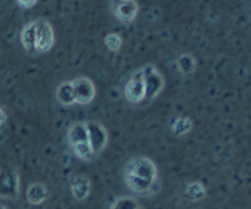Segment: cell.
Returning <instances> with one entry per match:
<instances>
[{
  "label": "cell",
  "mask_w": 251,
  "mask_h": 209,
  "mask_svg": "<svg viewBox=\"0 0 251 209\" xmlns=\"http://www.w3.org/2000/svg\"><path fill=\"white\" fill-rule=\"evenodd\" d=\"M124 179L126 186L136 193L153 192L157 183V167L149 157H134L125 166Z\"/></svg>",
  "instance_id": "6da1fadb"
},
{
  "label": "cell",
  "mask_w": 251,
  "mask_h": 209,
  "mask_svg": "<svg viewBox=\"0 0 251 209\" xmlns=\"http://www.w3.org/2000/svg\"><path fill=\"white\" fill-rule=\"evenodd\" d=\"M124 95L130 103H139L146 98V75L144 68L130 78L125 85Z\"/></svg>",
  "instance_id": "7a4b0ae2"
},
{
  "label": "cell",
  "mask_w": 251,
  "mask_h": 209,
  "mask_svg": "<svg viewBox=\"0 0 251 209\" xmlns=\"http://www.w3.org/2000/svg\"><path fill=\"white\" fill-rule=\"evenodd\" d=\"M54 31L51 25L46 20H38L36 34V52L46 53L54 46Z\"/></svg>",
  "instance_id": "3957f363"
},
{
  "label": "cell",
  "mask_w": 251,
  "mask_h": 209,
  "mask_svg": "<svg viewBox=\"0 0 251 209\" xmlns=\"http://www.w3.org/2000/svg\"><path fill=\"white\" fill-rule=\"evenodd\" d=\"M112 11L119 21L131 22L139 12V4L136 0H112Z\"/></svg>",
  "instance_id": "277c9868"
},
{
  "label": "cell",
  "mask_w": 251,
  "mask_h": 209,
  "mask_svg": "<svg viewBox=\"0 0 251 209\" xmlns=\"http://www.w3.org/2000/svg\"><path fill=\"white\" fill-rule=\"evenodd\" d=\"M74 88H75L76 103L78 105H88L92 102L96 96V88L92 81L86 76H78L74 79Z\"/></svg>",
  "instance_id": "5b68a950"
},
{
  "label": "cell",
  "mask_w": 251,
  "mask_h": 209,
  "mask_svg": "<svg viewBox=\"0 0 251 209\" xmlns=\"http://www.w3.org/2000/svg\"><path fill=\"white\" fill-rule=\"evenodd\" d=\"M145 75H146V98H153L158 95L164 86V79L153 65L145 66Z\"/></svg>",
  "instance_id": "8992f818"
},
{
  "label": "cell",
  "mask_w": 251,
  "mask_h": 209,
  "mask_svg": "<svg viewBox=\"0 0 251 209\" xmlns=\"http://www.w3.org/2000/svg\"><path fill=\"white\" fill-rule=\"evenodd\" d=\"M88 134L90 143L93 148L95 154H100L108 144V132L100 123L88 122Z\"/></svg>",
  "instance_id": "52a82bcc"
},
{
  "label": "cell",
  "mask_w": 251,
  "mask_h": 209,
  "mask_svg": "<svg viewBox=\"0 0 251 209\" xmlns=\"http://www.w3.org/2000/svg\"><path fill=\"white\" fill-rule=\"evenodd\" d=\"M0 187H1V198L6 199H14L17 196L19 192V176L14 170H7L2 174L1 182H0Z\"/></svg>",
  "instance_id": "ba28073f"
},
{
  "label": "cell",
  "mask_w": 251,
  "mask_h": 209,
  "mask_svg": "<svg viewBox=\"0 0 251 209\" xmlns=\"http://www.w3.org/2000/svg\"><path fill=\"white\" fill-rule=\"evenodd\" d=\"M68 140L70 147L78 143L90 142L87 123H74L68 130Z\"/></svg>",
  "instance_id": "9c48e42d"
},
{
  "label": "cell",
  "mask_w": 251,
  "mask_h": 209,
  "mask_svg": "<svg viewBox=\"0 0 251 209\" xmlns=\"http://www.w3.org/2000/svg\"><path fill=\"white\" fill-rule=\"evenodd\" d=\"M71 193H73L74 198L77 201H83L88 197L91 192V181L86 176H76L71 182Z\"/></svg>",
  "instance_id": "30bf717a"
},
{
  "label": "cell",
  "mask_w": 251,
  "mask_h": 209,
  "mask_svg": "<svg viewBox=\"0 0 251 209\" xmlns=\"http://www.w3.org/2000/svg\"><path fill=\"white\" fill-rule=\"evenodd\" d=\"M37 22L38 21H32L27 24L26 26L22 29L21 36V44L27 52L36 51V34H37Z\"/></svg>",
  "instance_id": "8fae6325"
},
{
  "label": "cell",
  "mask_w": 251,
  "mask_h": 209,
  "mask_svg": "<svg viewBox=\"0 0 251 209\" xmlns=\"http://www.w3.org/2000/svg\"><path fill=\"white\" fill-rule=\"evenodd\" d=\"M56 100L64 106H70L76 103L75 97V88H74L73 81H64L60 84L56 90Z\"/></svg>",
  "instance_id": "7c38bea8"
},
{
  "label": "cell",
  "mask_w": 251,
  "mask_h": 209,
  "mask_svg": "<svg viewBox=\"0 0 251 209\" xmlns=\"http://www.w3.org/2000/svg\"><path fill=\"white\" fill-rule=\"evenodd\" d=\"M26 198L31 204H42L48 198V189L43 183L34 182L27 188Z\"/></svg>",
  "instance_id": "4fadbf2b"
},
{
  "label": "cell",
  "mask_w": 251,
  "mask_h": 209,
  "mask_svg": "<svg viewBox=\"0 0 251 209\" xmlns=\"http://www.w3.org/2000/svg\"><path fill=\"white\" fill-rule=\"evenodd\" d=\"M74 154L78 157V159L83 160V161H91L95 156V151H93V148L91 145L90 142L85 143H78L71 147Z\"/></svg>",
  "instance_id": "5bb4252c"
},
{
  "label": "cell",
  "mask_w": 251,
  "mask_h": 209,
  "mask_svg": "<svg viewBox=\"0 0 251 209\" xmlns=\"http://www.w3.org/2000/svg\"><path fill=\"white\" fill-rule=\"evenodd\" d=\"M185 196L191 201H199L206 196V189L201 182H190L185 188Z\"/></svg>",
  "instance_id": "9a60e30c"
},
{
  "label": "cell",
  "mask_w": 251,
  "mask_h": 209,
  "mask_svg": "<svg viewBox=\"0 0 251 209\" xmlns=\"http://www.w3.org/2000/svg\"><path fill=\"white\" fill-rule=\"evenodd\" d=\"M193 128V122L186 117H179L172 123V132L176 135H184Z\"/></svg>",
  "instance_id": "2e32d148"
},
{
  "label": "cell",
  "mask_w": 251,
  "mask_h": 209,
  "mask_svg": "<svg viewBox=\"0 0 251 209\" xmlns=\"http://www.w3.org/2000/svg\"><path fill=\"white\" fill-rule=\"evenodd\" d=\"M178 69L183 74L189 75L196 69V60L190 54H181L178 58Z\"/></svg>",
  "instance_id": "e0dca14e"
},
{
  "label": "cell",
  "mask_w": 251,
  "mask_h": 209,
  "mask_svg": "<svg viewBox=\"0 0 251 209\" xmlns=\"http://www.w3.org/2000/svg\"><path fill=\"white\" fill-rule=\"evenodd\" d=\"M104 43L105 46L108 47V49H110V51L113 52H117L119 51L120 47H122L123 41H122V37H120L118 33H109L105 36Z\"/></svg>",
  "instance_id": "ac0fdd59"
},
{
  "label": "cell",
  "mask_w": 251,
  "mask_h": 209,
  "mask_svg": "<svg viewBox=\"0 0 251 209\" xmlns=\"http://www.w3.org/2000/svg\"><path fill=\"white\" fill-rule=\"evenodd\" d=\"M113 209H126V208H139V206H137L136 202L134 201L132 198H127V197H125V198H119L117 202H115L114 204L112 206Z\"/></svg>",
  "instance_id": "d6986e66"
},
{
  "label": "cell",
  "mask_w": 251,
  "mask_h": 209,
  "mask_svg": "<svg viewBox=\"0 0 251 209\" xmlns=\"http://www.w3.org/2000/svg\"><path fill=\"white\" fill-rule=\"evenodd\" d=\"M37 1L38 0H16L17 4L21 7H24V9H29V7L34 6L37 4Z\"/></svg>",
  "instance_id": "ffe728a7"
},
{
  "label": "cell",
  "mask_w": 251,
  "mask_h": 209,
  "mask_svg": "<svg viewBox=\"0 0 251 209\" xmlns=\"http://www.w3.org/2000/svg\"><path fill=\"white\" fill-rule=\"evenodd\" d=\"M5 119H6V115H5V112H4V108L1 107V124L2 125L5 124Z\"/></svg>",
  "instance_id": "44dd1931"
}]
</instances>
